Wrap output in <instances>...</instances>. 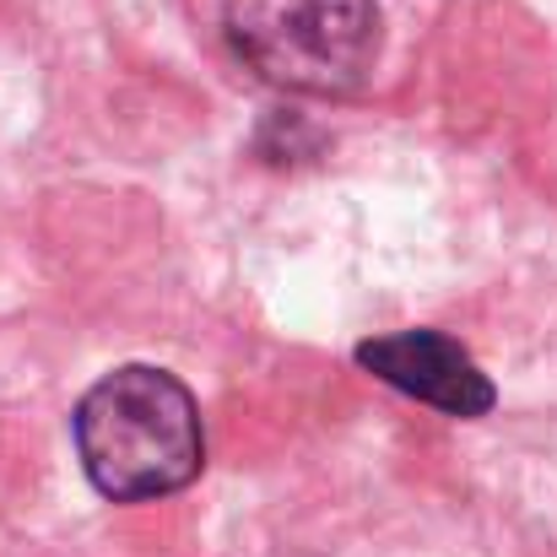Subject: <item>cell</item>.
I'll use <instances>...</instances> for the list:
<instances>
[{
	"mask_svg": "<svg viewBox=\"0 0 557 557\" xmlns=\"http://www.w3.org/2000/svg\"><path fill=\"white\" fill-rule=\"evenodd\" d=\"M71 428L82 471L114 504H152L185 493L206 466L195 395L174 373L147 363L103 373L82 395Z\"/></svg>",
	"mask_w": 557,
	"mask_h": 557,
	"instance_id": "obj_1",
	"label": "cell"
},
{
	"mask_svg": "<svg viewBox=\"0 0 557 557\" xmlns=\"http://www.w3.org/2000/svg\"><path fill=\"white\" fill-rule=\"evenodd\" d=\"M222 33L244 71L271 87L342 98L373 71V0H222Z\"/></svg>",
	"mask_w": 557,
	"mask_h": 557,
	"instance_id": "obj_2",
	"label": "cell"
},
{
	"mask_svg": "<svg viewBox=\"0 0 557 557\" xmlns=\"http://www.w3.org/2000/svg\"><path fill=\"white\" fill-rule=\"evenodd\" d=\"M358 363L379 373L384 384H395L400 395L438 406L444 417H487L498 389L493 379L471 363V352L438 331H395L358 347Z\"/></svg>",
	"mask_w": 557,
	"mask_h": 557,
	"instance_id": "obj_3",
	"label": "cell"
}]
</instances>
